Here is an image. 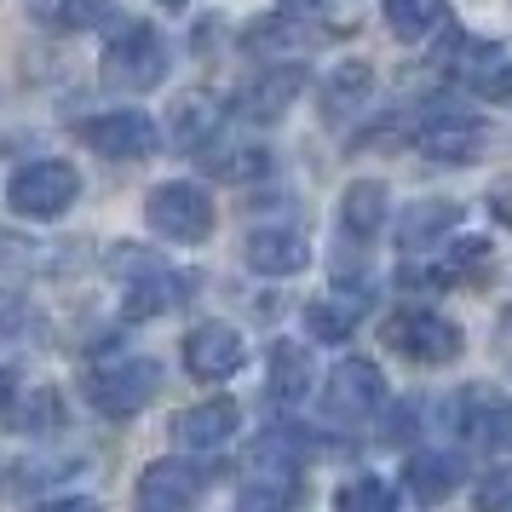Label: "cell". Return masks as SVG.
<instances>
[{
    "instance_id": "obj_29",
    "label": "cell",
    "mask_w": 512,
    "mask_h": 512,
    "mask_svg": "<svg viewBox=\"0 0 512 512\" xmlns=\"http://www.w3.org/2000/svg\"><path fill=\"white\" fill-rule=\"evenodd\" d=\"M478 93L495 98V104H512V58H501V64H495V70L478 81Z\"/></svg>"
},
{
    "instance_id": "obj_16",
    "label": "cell",
    "mask_w": 512,
    "mask_h": 512,
    "mask_svg": "<svg viewBox=\"0 0 512 512\" xmlns=\"http://www.w3.org/2000/svg\"><path fill=\"white\" fill-rule=\"evenodd\" d=\"M363 311H369V282H340L328 300L305 305V328L328 346H340V340H351V328L363 323Z\"/></svg>"
},
{
    "instance_id": "obj_8",
    "label": "cell",
    "mask_w": 512,
    "mask_h": 512,
    "mask_svg": "<svg viewBox=\"0 0 512 512\" xmlns=\"http://www.w3.org/2000/svg\"><path fill=\"white\" fill-rule=\"evenodd\" d=\"M380 403H386V374H380V363H369V357H346V363L328 369L323 415L334 420V426H363Z\"/></svg>"
},
{
    "instance_id": "obj_31",
    "label": "cell",
    "mask_w": 512,
    "mask_h": 512,
    "mask_svg": "<svg viewBox=\"0 0 512 512\" xmlns=\"http://www.w3.org/2000/svg\"><path fill=\"white\" fill-rule=\"evenodd\" d=\"M35 512H98V501H87V495H64V501H47V507Z\"/></svg>"
},
{
    "instance_id": "obj_24",
    "label": "cell",
    "mask_w": 512,
    "mask_h": 512,
    "mask_svg": "<svg viewBox=\"0 0 512 512\" xmlns=\"http://www.w3.org/2000/svg\"><path fill=\"white\" fill-rule=\"evenodd\" d=\"M294 501H300L294 472H254V484L242 489L236 512H294Z\"/></svg>"
},
{
    "instance_id": "obj_28",
    "label": "cell",
    "mask_w": 512,
    "mask_h": 512,
    "mask_svg": "<svg viewBox=\"0 0 512 512\" xmlns=\"http://www.w3.org/2000/svg\"><path fill=\"white\" fill-rule=\"evenodd\" d=\"M472 501H478V512H512V466L484 472L478 489H472Z\"/></svg>"
},
{
    "instance_id": "obj_2",
    "label": "cell",
    "mask_w": 512,
    "mask_h": 512,
    "mask_svg": "<svg viewBox=\"0 0 512 512\" xmlns=\"http://www.w3.org/2000/svg\"><path fill=\"white\" fill-rule=\"evenodd\" d=\"M415 150L432 156V162H443V167H466L489 150V127L478 110H466L461 98H438L415 121Z\"/></svg>"
},
{
    "instance_id": "obj_19",
    "label": "cell",
    "mask_w": 512,
    "mask_h": 512,
    "mask_svg": "<svg viewBox=\"0 0 512 512\" xmlns=\"http://www.w3.org/2000/svg\"><path fill=\"white\" fill-rule=\"evenodd\" d=\"M380 18L403 47H420L438 29H449V0H380Z\"/></svg>"
},
{
    "instance_id": "obj_13",
    "label": "cell",
    "mask_w": 512,
    "mask_h": 512,
    "mask_svg": "<svg viewBox=\"0 0 512 512\" xmlns=\"http://www.w3.org/2000/svg\"><path fill=\"white\" fill-rule=\"evenodd\" d=\"M242 363H248V346L231 323H196L185 334V369L196 380H231Z\"/></svg>"
},
{
    "instance_id": "obj_25",
    "label": "cell",
    "mask_w": 512,
    "mask_h": 512,
    "mask_svg": "<svg viewBox=\"0 0 512 512\" xmlns=\"http://www.w3.org/2000/svg\"><path fill=\"white\" fill-rule=\"evenodd\" d=\"M334 512H397V489L386 484V478L363 472V478H351V484L334 495Z\"/></svg>"
},
{
    "instance_id": "obj_33",
    "label": "cell",
    "mask_w": 512,
    "mask_h": 512,
    "mask_svg": "<svg viewBox=\"0 0 512 512\" xmlns=\"http://www.w3.org/2000/svg\"><path fill=\"white\" fill-rule=\"evenodd\" d=\"M288 12H323V6H334V0H282Z\"/></svg>"
},
{
    "instance_id": "obj_10",
    "label": "cell",
    "mask_w": 512,
    "mask_h": 512,
    "mask_svg": "<svg viewBox=\"0 0 512 512\" xmlns=\"http://www.w3.org/2000/svg\"><path fill=\"white\" fill-rule=\"evenodd\" d=\"M208 466L190 461H150L133 489V512H196V501L208 495Z\"/></svg>"
},
{
    "instance_id": "obj_1",
    "label": "cell",
    "mask_w": 512,
    "mask_h": 512,
    "mask_svg": "<svg viewBox=\"0 0 512 512\" xmlns=\"http://www.w3.org/2000/svg\"><path fill=\"white\" fill-rule=\"evenodd\" d=\"M98 75H104V87L110 93H150V87H162L167 75V41L156 24H116L110 35V47L98 58Z\"/></svg>"
},
{
    "instance_id": "obj_15",
    "label": "cell",
    "mask_w": 512,
    "mask_h": 512,
    "mask_svg": "<svg viewBox=\"0 0 512 512\" xmlns=\"http://www.w3.org/2000/svg\"><path fill=\"white\" fill-rule=\"evenodd\" d=\"M236 426H242V409H236L231 397H208V403H196L185 415H173V443L208 455V449H225L236 438Z\"/></svg>"
},
{
    "instance_id": "obj_22",
    "label": "cell",
    "mask_w": 512,
    "mask_h": 512,
    "mask_svg": "<svg viewBox=\"0 0 512 512\" xmlns=\"http://www.w3.org/2000/svg\"><path fill=\"white\" fill-rule=\"evenodd\" d=\"M409 489H415L420 501H443V495H455V484H461V461L455 455H409Z\"/></svg>"
},
{
    "instance_id": "obj_34",
    "label": "cell",
    "mask_w": 512,
    "mask_h": 512,
    "mask_svg": "<svg viewBox=\"0 0 512 512\" xmlns=\"http://www.w3.org/2000/svg\"><path fill=\"white\" fill-rule=\"evenodd\" d=\"M162 6H185V0H162Z\"/></svg>"
},
{
    "instance_id": "obj_20",
    "label": "cell",
    "mask_w": 512,
    "mask_h": 512,
    "mask_svg": "<svg viewBox=\"0 0 512 512\" xmlns=\"http://www.w3.org/2000/svg\"><path fill=\"white\" fill-rule=\"evenodd\" d=\"M386 185L380 179H357V185L340 196V231L351 236V242H369L380 225H386Z\"/></svg>"
},
{
    "instance_id": "obj_17",
    "label": "cell",
    "mask_w": 512,
    "mask_h": 512,
    "mask_svg": "<svg viewBox=\"0 0 512 512\" xmlns=\"http://www.w3.org/2000/svg\"><path fill=\"white\" fill-rule=\"evenodd\" d=\"M311 386H317L311 351H305L300 340H277V346H271V369H265V397L282 403V409H294Z\"/></svg>"
},
{
    "instance_id": "obj_6",
    "label": "cell",
    "mask_w": 512,
    "mask_h": 512,
    "mask_svg": "<svg viewBox=\"0 0 512 512\" xmlns=\"http://www.w3.org/2000/svg\"><path fill=\"white\" fill-rule=\"evenodd\" d=\"M144 219L162 242H179V248H196L213 236V196L190 179H173V185H156L150 202H144Z\"/></svg>"
},
{
    "instance_id": "obj_12",
    "label": "cell",
    "mask_w": 512,
    "mask_h": 512,
    "mask_svg": "<svg viewBox=\"0 0 512 512\" xmlns=\"http://www.w3.org/2000/svg\"><path fill=\"white\" fill-rule=\"evenodd\" d=\"M455 426L472 449L501 455V449H512V397L495 392V386H466L455 397Z\"/></svg>"
},
{
    "instance_id": "obj_4",
    "label": "cell",
    "mask_w": 512,
    "mask_h": 512,
    "mask_svg": "<svg viewBox=\"0 0 512 512\" xmlns=\"http://www.w3.org/2000/svg\"><path fill=\"white\" fill-rule=\"evenodd\" d=\"M110 271H116L121 288H127V294H121V311H127L133 323H150V317L173 311L190 288L179 271H167L162 259L144 254V248H116V254H110Z\"/></svg>"
},
{
    "instance_id": "obj_26",
    "label": "cell",
    "mask_w": 512,
    "mask_h": 512,
    "mask_svg": "<svg viewBox=\"0 0 512 512\" xmlns=\"http://www.w3.org/2000/svg\"><path fill=\"white\" fill-rule=\"evenodd\" d=\"M208 167L242 185V179H259V173H271V156H265L259 144H242V150H208Z\"/></svg>"
},
{
    "instance_id": "obj_9",
    "label": "cell",
    "mask_w": 512,
    "mask_h": 512,
    "mask_svg": "<svg viewBox=\"0 0 512 512\" xmlns=\"http://www.w3.org/2000/svg\"><path fill=\"white\" fill-rule=\"evenodd\" d=\"M81 144L104 162H150L162 150V127L144 110H110V116L81 121Z\"/></svg>"
},
{
    "instance_id": "obj_32",
    "label": "cell",
    "mask_w": 512,
    "mask_h": 512,
    "mask_svg": "<svg viewBox=\"0 0 512 512\" xmlns=\"http://www.w3.org/2000/svg\"><path fill=\"white\" fill-rule=\"evenodd\" d=\"M18 403V369H0V415H12Z\"/></svg>"
},
{
    "instance_id": "obj_23",
    "label": "cell",
    "mask_w": 512,
    "mask_h": 512,
    "mask_svg": "<svg viewBox=\"0 0 512 512\" xmlns=\"http://www.w3.org/2000/svg\"><path fill=\"white\" fill-rule=\"evenodd\" d=\"M311 455V443L300 438V426H277V432H265L254 443V472H300V461Z\"/></svg>"
},
{
    "instance_id": "obj_7",
    "label": "cell",
    "mask_w": 512,
    "mask_h": 512,
    "mask_svg": "<svg viewBox=\"0 0 512 512\" xmlns=\"http://www.w3.org/2000/svg\"><path fill=\"white\" fill-rule=\"evenodd\" d=\"M386 346H392L397 357L420 363V369H443V363L461 357L466 334L449 323V317H438V311H397L392 323H386Z\"/></svg>"
},
{
    "instance_id": "obj_14",
    "label": "cell",
    "mask_w": 512,
    "mask_h": 512,
    "mask_svg": "<svg viewBox=\"0 0 512 512\" xmlns=\"http://www.w3.org/2000/svg\"><path fill=\"white\" fill-rule=\"evenodd\" d=\"M242 259L254 265L259 277H300L311 265V242H305L300 225H259L242 242Z\"/></svg>"
},
{
    "instance_id": "obj_30",
    "label": "cell",
    "mask_w": 512,
    "mask_h": 512,
    "mask_svg": "<svg viewBox=\"0 0 512 512\" xmlns=\"http://www.w3.org/2000/svg\"><path fill=\"white\" fill-rule=\"evenodd\" d=\"M489 213H495V219H501V225L512 231V173H507V179H501L495 190H489Z\"/></svg>"
},
{
    "instance_id": "obj_21",
    "label": "cell",
    "mask_w": 512,
    "mask_h": 512,
    "mask_svg": "<svg viewBox=\"0 0 512 512\" xmlns=\"http://www.w3.org/2000/svg\"><path fill=\"white\" fill-rule=\"evenodd\" d=\"M374 93V70L363 64V58H351V64H340V70L323 81V116L328 121H346L351 110H363Z\"/></svg>"
},
{
    "instance_id": "obj_3",
    "label": "cell",
    "mask_w": 512,
    "mask_h": 512,
    "mask_svg": "<svg viewBox=\"0 0 512 512\" xmlns=\"http://www.w3.org/2000/svg\"><path fill=\"white\" fill-rule=\"evenodd\" d=\"M81 386H87V403H93L98 415L127 420L162 392V363L156 357H104V363L87 369Z\"/></svg>"
},
{
    "instance_id": "obj_18",
    "label": "cell",
    "mask_w": 512,
    "mask_h": 512,
    "mask_svg": "<svg viewBox=\"0 0 512 512\" xmlns=\"http://www.w3.org/2000/svg\"><path fill=\"white\" fill-rule=\"evenodd\" d=\"M461 225V202H409V213L397 219V242H403V254H432L443 236Z\"/></svg>"
},
{
    "instance_id": "obj_27",
    "label": "cell",
    "mask_w": 512,
    "mask_h": 512,
    "mask_svg": "<svg viewBox=\"0 0 512 512\" xmlns=\"http://www.w3.org/2000/svg\"><path fill=\"white\" fill-rule=\"evenodd\" d=\"M116 6L110 0H47V24L58 29H98Z\"/></svg>"
},
{
    "instance_id": "obj_11",
    "label": "cell",
    "mask_w": 512,
    "mask_h": 512,
    "mask_svg": "<svg viewBox=\"0 0 512 512\" xmlns=\"http://www.w3.org/2000/svg\"><path fill=\"white\" fill-rule=\"evenodd\" d=\"M305 87H311L305 64H271V70L254 75V81H248V87L231 98V116L254 121V127H271V121H282L294 104H300Z\"/></svg>"
},
{
    "instance_id": "obj_5",
    "label": "cell",
    "mask_w": 512,
    "mask_h": 512,
    "mask_svg": "<svg viewBox=\"0 0 512 512\" xmlns=\"http://www.w3.org/2000/svg\"><path fill=\"white\" fill-rule=\"evenodd\" d=\"M81 196V173L58 156H41V162H24L12 179H6V208L18 219H64Z\"/></svg>"
}]
</instances>
